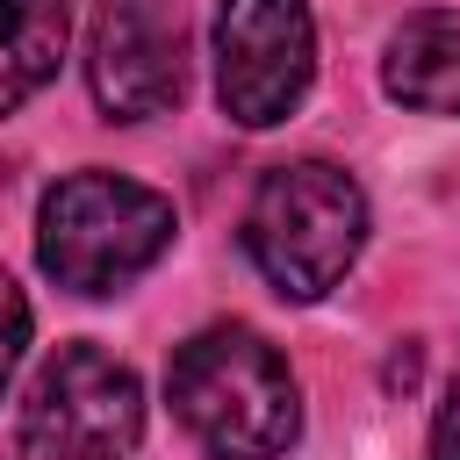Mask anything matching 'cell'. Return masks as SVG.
Returning a JSON list of instances; mask_svg holds the SVG:
<instances>
[{
  "instance_id": "cell-1",
  "label": "cell",
  "mask_w": 460,
  "mask_h": 460,
  "mask_svg": "<svg viewBox=\"0 0 460 460\" xmlns=\"http://www.w3.org/2000/svg\"><path fill=\"white\" fill-rule=\"evenodd\" d=\"M165 395L208 460H280L302 431L288 359L244 323L194 331L165 367Z\"/></svg>"
},
{
  "instance_id": "cell-2",
  "label": "cell",
  "mask_w": 460,
  "mask_h": 460,
  "mask_svg": "<svg viewBox=\"0 0 460 460\" xmlns=\"http://www.w3.org/2000/svg\"><path fill=\"white\" fill-rule=\"evenodd\" d=\"M359 244H367V194L345 165L323 158L273 165L244 208V252L288 302L331 295L352 273Z\"/></svg>"
},
{
  "instance_id": "cell-3",
  "label": "cell",
  "mask_w": 460,
  "mask_h": 460,
  "mask_svg": "<svg viewBox=\"0 0 460 460\" xmlns=\"http://www.w3.org/2000/svg\"><path fill=\"white\" fill-rule=\"evenodd\" d=\"M172 244V201L122 172H72L43 194L36 259L72 295H115Z\"/></svg>"
},
{
  "instance_id": "cell-4",
  "label": "cell",
  "mask_w": 460,
  "mask_h": 460,
  "mask_svg": "<svg viewBox=\"0 0 460 460\" xmlns=\"http://www.w3.org/2000/svg\"><path fill=\"white\" fill-rule=\"evenodd\" d=\"M137 438H144V388L115 352L72 338L36 367L22 395V446L36 460H129Z\"/></svg>"
},
{
  "instance_id": "cell-5",
  "label": "cell",
  "mask_w": 460,
  "mask_h": 460,
  "mask_svg": "<svg viewBox=\"0 0 460 460\" xmlns=\"http://www.w3.org/2000/svg\"><path fill=\"white\" fill-rule=\"evenodd\" d=\"M316 72V22L302 0H216V93L244 129H273L302 108Z\"/></svg>"
},
{
  "instance_id": "cell-6",
  "label": "cell",
  "mask_w": 460,
  "mask_h": 460,
  "mask_svg": "<svg viewBox=\"0 0 460 460\" xmlns=\"http://www.w3.org/2000/svg\"><path fill=\"white\" fill-rule=\"evenodd\" d=\"M86 79L108 122H151L187 93L180 0H101L86 29Z\"/></svg>"
},
{
  "instance_id": "cell-7",
  "label": "cell",
  "mask_w": 460,
  "mask_h": 460,
  "mask_svg": "<svg viewBox=\"0 0 460 460\" xmlns=\"http://www.w3.org/2000/svg\"><path fill=\"white\" fill-rule=\"evenodd\" d=\"M381 86L417 115H460V14L446 7L402 14L381 58Z\"/></svg>"
},
{
  "instance_id": "cell-8",
  "label": "cell",
  "mask_w": 460,
  "mask_h": 460,
  "mask_svg": "<svg viewBox=\"0 0 460 460\" xmlns=\"http://www.w3.org/2000/svg\"><path fill=\"white\" fill-rule=\"evenodd\" d=\"M65 29V0H0V115H14L36 86L58 79Z\"/></svg>"
},
{
  "instance_id": "cell-9",
  "label": "cell",
  "mask_w": 460,
  "mask_h": 460,
  "mask_svg": "<svg viewBox=\"0 0 460 460\" xmlns=\"http://www.w3.org/2000/svg\"><path fill=\"white\" fill-rule=\"evenodd\" d=\"M22 345H29V295L0 273V395H7L14 367H22Z\"/></svg>"
},
{
  "instance_id": "cell-10",
  "label": "cell",
  "mask_w": 460,
  "mask_h": 460,
  "mask_svg": "<svg viewBox=\"0 0 460 460\" xmlns=\"http://www.w3.org/2000/svg\"><path fill=\"white\" fill-rule=\"evenodd\" d=\"M431 460H460V367H453L446 402H438V417H431Z\"/></svg>"
}]
</instances>
